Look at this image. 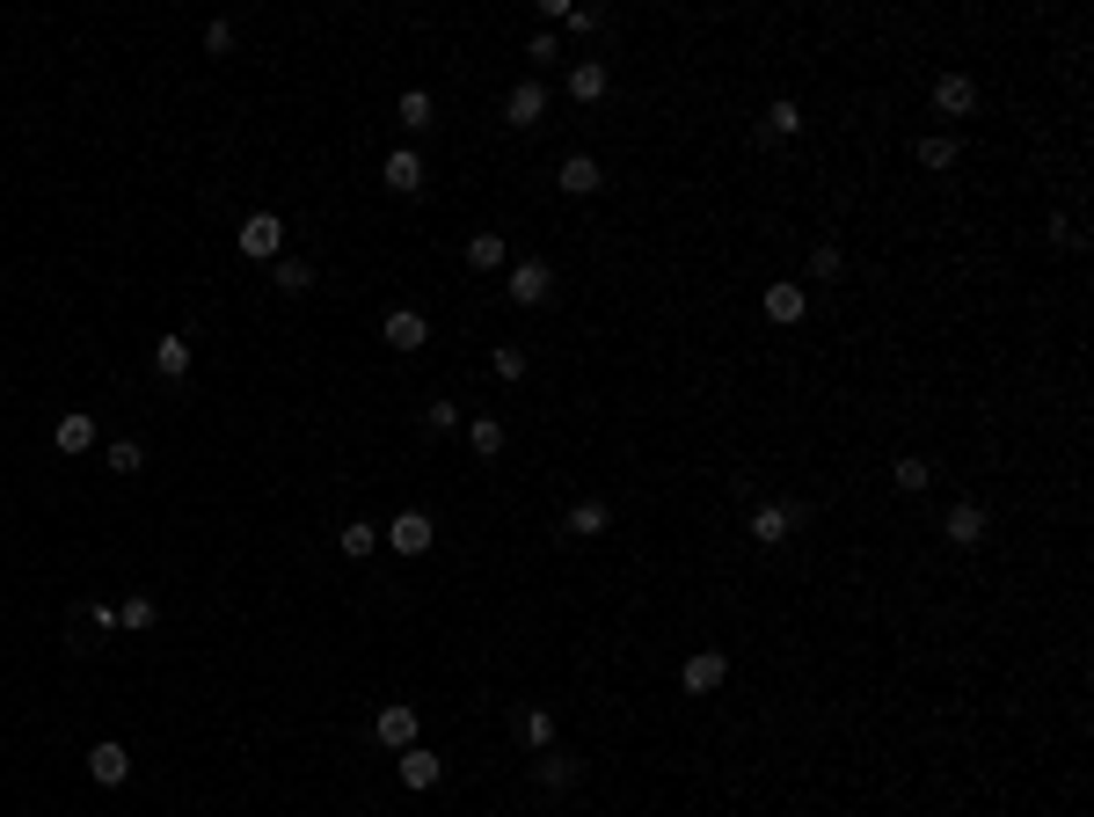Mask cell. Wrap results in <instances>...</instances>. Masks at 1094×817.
Listing matches in <instances>:
<instances>
[{"label":"cell","mask_w":1094,"mask_h":817,"mask_svg":"<svg viewBox=\"0 0 1094 817\" xmlns=\"http://www.w3.org/2000/svg\"><path fill=\"white\" fill-rule=\"evenodd\" d=\"M401 124H409V132H431L438 124V103H431V88H401Z\"/></svg>","instance_id":"603a6c76"},{"label":"cell","mask_w":1094,"mask_h":817,"mask_svg":"<svg viewBox=\"0 0 1094 817\" xmlns=\"http://www.w3.org/2000/svg\"><path fill=\"white\" fill-rule=\"evenodd\" d=\"M110 468H117V474H140L146 468V446H140V438H110Z\"/></svg>","instance_id":"f546056e"},{"label":"cell","mask_w":1094,"mask_h":817,"mask_svg":"<svg viewBox=\"0 0 1094 817\" xmlns=\"http://www.w3.org/2000/svg\"><path fill=\"white\" fill-rule=\"evenodd\" d=\"M468 263H474V270H511L504 234H468Z\"/></svg>","instance_id":"cb8c5ba5"},{"label":"cell","mask_w":1094,"mask_h":817,"mask_svg":"<svg viewBox=\"0 0 1094 817\" xmlns=\"http://www.w3.org/2000/svg\"><path fill=\"white\" fill-rule=\"evenodd\" d=\"M802 132V103L796 95H781V103H766V124H759V140L774 146V140H796Z\"/></svg>","instance_id":"44dd1931"},{"label":"cell","mask_w":1094,"mask_h":817,"mask_svg":"<svg viewBox=\"0 0 1094 817\" xmlns=\"http://www.w3.org/2000/svg\"><path fill=\"white\" fill-rule=\"evenodd\" d=\"M88 627H103V635H117V606H103V599H95V606H88Z\"/></svg>","instance_id":"74e56055"},{"label":"cell","mask_w":1094,"mask_h":817,"mask_svg":"<svg viewBox=\"0 0 1094 817\" xmlns=\"http://www.w3.org/2000/svg\"><path fill=\"white\" fill-rule=\"evenodd\" d=\"M766 321H781V329H796L802 314H810V293H802V285H766Z\"/></svg>","instance_id":"9a60e30c"},{"label":"cell","mask_w":1094,"mask_h":817,"mask_svg":"<svg viewBox=\"0 0 1094 817\" xmlns=\"http://www.w3.org/2000/svg\"><path fill=\"white\" fill-rule=\"evenodd\" d=\"M88 774H95L103 788H124V782H132V752H124L117 737H103V745L88 752Z\"/></svg>","instance_id":"8fae6325"},{"label":"cell","mask_w":1094,"mask_h":817,"mask_svg":"<svg viewBox=\"0 0 1094 817\" xmlns=\"http://www.w3.org/2000/svg\"><path fill=\"white\" fill-rule=\"evenodd\" d=\"M336 548H344V555H350V562H358V555H372V548H380V525H365V519H350V525H344V533H336Z\"/></svg>","instance_id":"f1b7e54d"},{"label":"cell","mask_w":1094,"mask_h":817,"mask_svg":"<svg viewBox=\"0 0 1094 817\" xmlns=\"http://www.w3.org/2000/svg\"><path fill=\"white\" fill-rule=\"evenodd\" d=\"M504 299H519V307H548V299H555V263L548 256H519L504 270Z\"/></svg>","instance_id":"6da1fadb"},{"label":"cell","mask_w":1094,"mask_h":817,"mask_svg":"<svg viewBox=\"0 0 1094 817\" xmlns=\"http://www.w3.org/2000/svg\"><path fill=\"white\" fill-rule=\"evenodd\" d=\"M380 540L395 548V555H431L438 525H431V511H395V519L380 525Z\"/></svg>","instance_id":"3957f363"},{"label":"cell","mask_w":1094,"mask_h":817,"mask_svg":"<svg viewBox=\"0 0 1094 817\" xmlns=\"http://www.w3.org/2000/svg\"><path fill=\"white\" fill-rule=\"evenodd\" d=\"M540 118H548V88H540V81H519V88L504 95V124H519V132H533Z\"/></svg>","instance_id":"30bf717a"},{"label":"cell","mask_w":1094,"mask_h":817,"mask_svg":"<svg viewBox=\"0 0 1094 817\" xmlns=\"http://www.w3.org/2000/svg\"><path fill=\"white\" fill-rule=\"evenodd\" d=\"M205 52H212V59L234 52V22H212V30H205Z\"/></svg>","instance_id":"e575fe53"},{"label":"cell","mask_w":1094,"mask_h":817,"mask_svg":"<svg viewBox=\"0 0 1094 817\" xmlns=\"http://www.w3.org/2000/svg\"><path fill=\"white\" fill-rule=\"evenodd\" d=\"M985 533H992V519H985V504H978V497L949 504V519H941V540H949V548H985Z\"/></svg>","instance_id":"5b68a950"},{"label":"cell","mask_w":1094,"mask_h":817,"mask_svg":"<svg viewBox=\"0 0 1094 817\" xmlns=\"http://www.w3.org/2000/svg\"><path fill=\"white\" fill-rule=\"evenodd\" d=\"M1051 234H1059V248H1087V234H1080V219H1051Z\"/></svg>","instance_id":"8d00e7d4"},{"label":"cell","mask_w":1094,"mask_h":817,"mask_svg":"<svg viewBox=\"0 0 1094 817\" xmlns=\"http://www.w3.org/2000/svg\"><path fill=\"white\" fill-rule=\"evenodd\" d=\"M380 336H387L395 350H423V344H431V321H423L417 307H395V314L380 321Z\"/></svg>","instance_id":"7c38bea8"},{"label":"cell","mask_w":1094,"mask_h":817,"mask_svg":"<svg viewBox=\"0 0 1094 817\" xmlns=\"http://www.w3.org/2000/svg\"><path fill=\"white\" fill-rule=\"evenodd\" d=\"M423 175H431V168H423L417 146H395V154L380 161V183H387L395 197H417V191H423Z\"/></svg>","instance_id":"8992f818"},{"label":"cell","mask_w":1094,"mask_h":817,"mask_svg":"<svg viewBox=\"0 0 1094 817\" xmlns=\"http://www.w3.org/2000/svg\"><path fill=\"white\" fill-rule=\"evenodd\" d=\"M562 22H570L576 37H591V30H599V22H606V16H599V8H570V16H562Z\"/></svg>","instance_id":"d590c367"},{"label":"cell","mask_w":1094,"mask_h":817,"mask_svg":"<svg viewBox=\"0 0 1094 817\" xmlns=\"http://www.w3.org/2000/svg\"><path fill=\"white\" fill-rule=\"evenodd\" d=\"M533 774H540V788H576L584 782V759H570V752H540Z\"/></svg>","instance_id":"ffe728a7"},{"label":"cell","mask_w":1094,"mask_h":817,"mask_svg":"<svg viewBox=\"0 0 1094 817\" xmlns=\"http://www.w3.org/2000/svg\"><path fill=\"white\" fill-rule=\"evenodd\" d=\"M52 438H59V452H88V446H95V417H88V409H67Z\"/></svg>","instance_id":"7402d4cb"},{"label":"cell","mask_w":1094,"mask_h":817,"mask_svg":"<svg viewBox=\"0 0 1094 817\" xmlns=\"http://www.w3.org/2000/svg\"><path fill=\"white\" fill-rule=\"evenodd\" d=\"M511 737H519L525 752H555V715L548 708H519L511 715Z\"/></svg>","instance_id":"2e32d148"},{"label":"cell","mask_w":1094,"mask_h":817,"mask_svg":"<svg viewBox=\"0 0 1094 817\" xmlns=\"http://www.w3.org/2000/svg\"><path fill=\"white\" fill-rule=\"evenodd\" d=\"M270 278H278V293H307V285H314V263L307 256H278V263H270Z\"/></svg>","instance_id":"83f0119b"},{"label":"cell","mask_w":1094,"mask_h":817,"mask_svg":"<svg viewBox=\"0 0 1094 817\" xmlns=\"http://www.w3.org/2000/svg\"><path fill=\"white\" fill-rule=\"evenodd\" d=\"M606 525H613V511L599 504V497H576V504L562 511V533H570V540H599Z\"/></svg>","instance_id":"5bb4252c"},{"label":"cell","mask_w":1094,"mask_h":817,"mask_svg":"<svg viewBox=\"0 0 1094 817\" xmlns=\"http://www.w3.org/2000/svg\"><path fill=\"white\" fill-rule=\"evenodd\" d=\"M890 474H898V489H927V482H934V468H927L920 452H904V460H898Z\"/></svg>","instance_id":"1f68e13d"},{"label":"cell","mask_w":1094,"mask_h":817,"mask_svg":"<svg viewBox=\"0 0 1094 817\" xmlns=\"http://www.w3.org/2000/svg\"><path fill=\"white\" fill-rule=\"evenodd\" d=\"M839 270H847V256H839L832 242H817V248H810V278H817V285H832Z\"/></svg>","instance_id":"4dcf8cb0"},{"label":"cell","mask_w":1094,"mask_h":817,"mask_svg":"<svg viewBox=\"0 0 1094 817\" xmlns=\"http://www.w3.org/2000/svg\"><path fill=\"white\" fill-rule=\"evenodd\" d=\"M723 678H729V657H723V650H694V657L678 664V686H686V694H715Z\"/></svg>","instance_id":"ba28073f"},{"label":"cell","mask_w":1094,"mask_h":817,"mask_svg":"<svg viewBox=\"0 0 1094 817\" xmlns=\"http://www.w3.org/2000/svg\"><path fill=\"white\" fill-rule=\"evenodd\" d=\"M395 774H401V788H417V796H423V788H438L446 759H438V752H423V745H409V752L395 759Z\"/></svg>","instance_id":"4fadbf2b"},{"label":"cell","mask_w":1094,"mask_h":817,"mask_svg":"<svg viewBox=\"0 0 1094 817\" xmlns=\"http://www.w3.org/2000/svg\"><path fill=\"white\" fill-rule=\"evenodd\" d=\"M154 621H161V606H154V599H146V592L117 599V627H124V635H146V627H154Z\"/></svg>","instance_id":"d4e9b609"},{"label":"cell","mask_w":1094,"mask_h":817,"mask_svg":"<svg viewBox=\"0 0 1094 817\" xmlns=\"http://www.w3.org/2000/svg\"><path fill=\"white\" fill-rule=\"evenodd\" d=\"M154 372L161 380H183V372H191V344H183V336H161L154 344Z\"/></svg>","instance_id":"4316f807"},{"label":"cell","mask_w":1094,"mask_h":817,"mask_svg":"<svg viewBox=\"0 0 1094 817\" xmlns=\"http://www.w3.org/2000/svg\"><path fill=\"white\" fill-rule=\"evenodd\" d=\"M242 256L248 263H278L285 256V219L278 212H248L242 219Z\"/></svg>","instance_id":"277c9868"},{"label":"cell","mask_w":1094,"mask_h":817,"mask_svg":"<svg viewBox=\"0 0 1094 817\" xmlns=\"http://www.w3.org/2000/svg\"><path fill=\"white\" fill-rule=\"evenodd\" d=\"M606 88H613V73L606 67H599V59H576V67H570V103H606Z\"/></svg>","instance_id":"e0dca14e"},{"label":"cell","mask_w":1094,"mask_h":817,"mask_svg":"<svg viewBox=\"0 0 1094 817\" xmlns=\"http://www.w3.org/2000/svg\"><path fill=\"white\" fill-rule=\"evenodd\" d=\"M489 366H497V380H525V350H519V344H497V358H489Z\"/></svg>","instance_id":"836d02e7"},{"label":"cell","mask_w":1094,"mask_h":817,"mask_svg":"<svg viewBox=\"0 0 1094 817\" xmlns=\"http://www.w3.org/2000/svg\"><path fill=\"white\" fill-rule=\"evenodd\" d=\"M912 154H920V168H934V175H941V168H955V161H963V146H955L949 132H927Z\"/></svg>","instance_id":"484cf974"},{"label":"cell","mask_w":1094,"mask_h":817,"mask_svg":"<svg viewBox=\"0 0 1094 817\" xmlns=\"http://www.w3.org/2000/svg\"><path fill=\"white\" fill-rule=\"evenodd\" d=\"M934 110L941 118H971L978 110V81L971 73H934Z\"/></svg>","instance_id":"9c48e42d"},{"label":"cell","mask_w":1094,"mask_h":817,"mask_svg":"<svg viewBox=\"0 0 1094 817\" xmlns=\"http://www.w3.org/2000/svg\"><path fill=\"white\" fill-rule=\"evenodd\" d=\"M810 519V504H802V497H781V504H759L752 511V540H759V548H781V540H796V525Z\"/></svg>","instance_id":"7a4b0ae2"},{"label":"cell","mask_w":1094,"mask_h":817,"mask_svg":"<svg viewBox=\"0 0 1094 817\" xmlns=\"http://www.w3.org/2000/svg\"><path fill=\"white\" fill-rule=\"evenodd\" d=\"M423 431H460V401H431V409H423Z\"/></svg>","instance_id":"d6a6232c"},{"label":"cell","mask_w":1094,"mask_h":817,"mask_svg":"<svg viewBox=\"0 0 1094 817\" xmlns=\"http://www.w3.org/2000/svg\"><path fill=\"white\" fill-rule=\"evenodd\" d=\"M555 183H562V191H570V197H591V191H599V183H606V168H599V161H591V154H562Z\"/></svg>","instance_id":"ac0fdd59"},{"label":"cell","mask_w":1094,"mask_h":817,"mask_svg":"<svg viewBox=\"0 0 1094 817\" xmlns=\"http://www.w3.org/2000/svg\"><path fill=\"white\" fill-rule=\"evenodd\" d=\"M372 737H380L387 752H409L417 745V708H409V701H387V708L372 715Z\"/></svg>","instance_id":"52a82bcc"},{"label":"cell","mask_w":1094,"mask_h":817,"mask_svg":"<svg viewBox=\"0 0 1094 817\" xmlns=\"http://www.w3.org/2000/svg\"><path fill=\"white\" fill-rule=\"evenodd\" d=\"M504 446H511L504 417H468V452H474V460H497Z\"/></svg>","instance_id":"d6986e66"}]
</instances>
